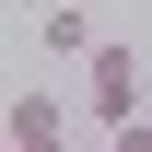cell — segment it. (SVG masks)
Returning a JSON list of instances; mask_svg holds the SVG:
<instances>
[{"label":"cell","instance_id":"6da1fadb","mask_svg":"<svg viewBox=\"0 0 152 152\" xmlns=\"http://www.w3.org/2000/svg\"><path fill=\"white\" fill-rule=\"evenodd\" d=\"M82 117H94V129H129L140 117V47L129 35H105L94 58H82Z\"/></svg>","mask_w":152,"mask_h":152},{"label":"cell","instance_id":"7a4b0ae2","mask_svg":"<svg viewBox=\"0 0 152 152\" xmlns=\"http://www.w3.org/2000/svg\"><path fill=\"white\" fill-rule=\"evenodd\" d=\"M0 140H12V152H70V105H58L47 82H35V94H12V117H0Z\"/></svg>","mask_w":152,"mask_h":152},{"label":"cell","instance_id":"3957f363","mask_svg":"<svg viewBox=\"0 0 152 152\" xmlns=\"http://www.w3.org/2000/svg\"><path fill=\"white\" fill-rule=\"evenodd\" d=\"M35 35H47V58H94V47H105V23L82 12V0H58V12L35 23Z\"/></svg>","mask_w":152,"mask_h":152},{"label":"cell","instance_id":"277c9868","mask_svg":"<svg viewBox=\"0 0 152 152\" xmlns=\"http://www.w3.org/2000/svg\"><path fill=\"white\" fill-rule=\"evenodd\" d=\"M94 152H152V117H129V129H105Z\"/></svg>","mask_w":152,"mask_h":152}]
</instances>
